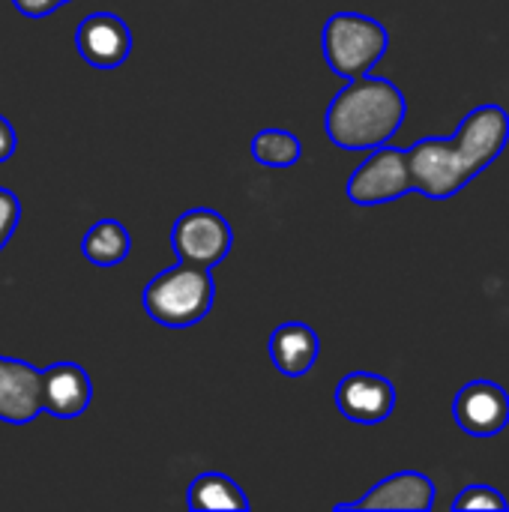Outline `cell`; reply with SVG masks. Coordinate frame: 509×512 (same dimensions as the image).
Returning a JSON list of instances; mask_svg holds the SVG:
<instances>
[{
  "instance_id": "6da1fadb",
  "label": "cell",
  "mask_w": 509,
  "mask_h": 512,
  "mask_svg": "<svg viewBox=\"0 0 509 512\" xmlns=\"http://www.w3.org/2000/svg\"><path fill=\"white\" fill-rule=\"evenodd\" d=\"M509 144V114L489 102L468 111L453 138H423L405 150L414 192L444 201L480 177Z\"/></svg>"
},
{
  "instance_id": "7a4b0ae2",
  "label": "cell",
  "mask_w": 509,
  "mask_h": 512,
  "mask_svg": "<svg viewBox=\"0 0 509 512\" xmlns=\"http://www.w3.org/2000/svg\"><path fill=\"white\" fill-rule=\"evenodd\" d=\"M408 114L405 93L378 75L351 78L324 114L327 138L342 150H375L390 144Z\"/></svg>"
},
{
  "instance_id": "3957f363",
  "label": "cell",
  "mask_w": 509,
  "mask_h": 512,
  "mask_svg": "<svg viewBox=\"0 0 509 512\" xmlns=\"http://www.w3.org/2000/svg\"><path fill=\"white\" fill-rule=\"evenodd\" d=\"M213 297L216 282L210 270L180 261L147 282L141 303L156 324L168 330H186L210 315Z\"/></svg>"
},
{
  "instance_id": "277c9868",
  "label": "cell",
  "mask_w": 509,
  "mask_h": 512,
  "mask_svg": "<svg viewBox=\"0 0 509 512\" xmlns=\"http://www.w3.org/2000/svg\"><path fill=\"white\" fill-rule=\"evenodd\" d=\"M321 48L327 66L351 81L375 69L390 48V33L378 18L363 12H333L321 30Z\"/></svg>"
},
{
  "instance_id": "5b68a950",
  "label": "cell",
  "mask_w": 509,
  "mask_h": 512,
  "mask_svg": "<svg viewBox=\"0 0 509 512\" xmlns=\"http://www.w3.org/2000/svg\"><path fill=\"white\" fill-rule=\"evenodd\" d=\"M345 192H348L351 204H357V207L390 204V201H399L402 195L414 192L405 150H399L393 144L375 147L363 159V165L354 168V174L348 177Z\"/></svg>"
},
{
  "instance_id": "8992f818",
  "label": "cell",
  "mask_w": 509,
  "mask_h": 512,
  "mask_svg": "<svg viewBox=\"0 0 509 512\" xmlns=\"http://www.w3.org/2000/svg\"><path fill=\"white\" fill-rule=\"evenodd\" d=\"M171 246L180 261L210 270L228 258L234 246V231H231V222L219 210L192 207L174 222Z\"/></svg>"
},
{
  "instance_id": "52a82bcc",
  "label": "cell",
  "mask_w": 509,
  "mask_h": 512,
  "mask_svg": "<svg viewBox=\"0 0 509 512\" xmlns=\"http://www.w3.org/2000/svg\"><path fill=\"white\" fill-rule=\"evenodd\" d=\"M459 429L471 438H495L509 426V396L495 381H468L453 402Z\"/></svg>"
},
{
  "instance_id": "ba28073f",
  "label": "cell",
  "mask_w": 509,
  "mask_h": 512,
  "mask_svg": "<svg viewBox=\"0 0 509 512\" xmlns=\"http://www.w3.org/2000/svg\"><path fill=\"white\" fill-rule=\"evenodd\" d=\"M336 408L351 423L378 426L396 408V387L375 372H348L336 387Z\"/></svg>"
},
{
  "instance_id": "9c48e42d",
  "label": "cell",
  "mask_w": 509,
  "mask_h": 512,
  "mask_svg": "<svg viewBox=\"0 0 509 512\" xmlns=\"http://www.w3.org/2000/svg\"><path fill=\"white\" fill-rule=\"evenodd\" d=\"M75 48L93 69H117L132 54V30L114 12H93L78 24Z\"/></svg>"
},
{
  "instance_id": "30bf717a",
  "label": "cell",
  "mask_w": 509,
  "mask_h": 512,
  "mask_svg": "<svg viewBox=\"0 0 509 512\" xmlns=\"http://www.w3.org/2000/svg\"><path fill=\"white\" fill-rule=\"evenodd\" d=\"M42 414V372L27 360L0 357V423L27 426Z\"/></svg>"
},
{
  "instance_id": "8fae6325",
  "label": "cell",
  "mask_w": 509,
  "mask_h": 512,
  "mask_svg": "<svg viewBox=\"0 0 509 512\" xmlns=\"http://www.w3.org/2000/svg\"><path fill=\"white\" fill-rule=\"evenodd\" d=\"M435 507V483L420 471H399L375 483L360 501L336 504L339 510H399L429 512Z\"/></svg>"
},
{
  "instance_id": "7c38bea8",
  "label": "cell",
  "mask_w": 509,
  "mask_h": 512,
  "mask_svg": "<svg viewBox=\"0 0 509 512\" xmlns=\"http://www.w3.org/2000/svg\"><path fill=\"white\" fill-rule=\"evenodd\" d=\"M93 384L84 366L54 363L42 369V411L57 420H75L90 408Z\"/></svg>"
},
{
  "instance_id": "4fadbf2b",
  "label": "cell",
  "mask_w": 509,
  "mask_h": 512,
  "mask_svg": "<svg viewBox=\"0 0 509 512\" xmlns=\"http://www.w3.org/2000/svg\"><path fill=\"white\" fill-rule=\"evenodd\" d=\"M267 351H270V360L279 369V375H285V378H303L318 363L321 339H318V333L309 324L288 321V324H279L270 333Z\"/></svg>"
},
{
  "instance_id": "5bb4252c",
  "label": "cell",
  "mask_w": 509,
  "mask_h": 512,
  "mask_svg": "<svg viewBox=\"0 0 509 512\" xmlns=\"http://www.w3.org/2000/svg\"><path fill=\"white\" fill-rule=\"evenodd\" d=\"M186 504L189 510H249V498L243 495V489L219 474V471H207V474H198L192 483H189V492H186Z\"/></svg>"
},
{
  "instance_id": "9a60e30c",
  "label": "cell",
  "mask_w": 509,
  "mask_h": 512,
  "mask_svg": "<svg viewBox=\"0 0 509 512\" xmlns=\"http://www.w3.org/2000/svg\"><path fill=\"white\" fill-rule=\"evenodd\" d=\"M81 252L93 267H117L132 252V237L117 219H99L81 240Z\"/></svg>"
},
{
  "instance_id": "2e32d148",
  "label": "cell",
  "mask_w": 509,
  "mask_h": 512,
  "mask_svg": "<svg viewBox=\"0 0 509 512\" xmlns=\"http://www.w3.org/2000/svg\"><path fill=\"white\" fill-rule=\"evenodd\" d=\"M252 159L264 168H291L303 159V144L294 132L261 129L252 138Z\"/></svg>"
},
{
  "instance_id": "e0dca14e",
  "label": "cell",
  "mask_w": 509,
  "mask_h": 512,
  "mask_svg": "<svg viewBox=\"0 0 509 512\" xmlns=\"http://www.w3.org/2000/svg\"><path fill=\"white\" fill-rule=\"evenodd\" d=\"M453 510L456 512H507L509 510V501L498 492V489H492V486H483V483H474V486H465L462 489V495L453 501Z\"/></svg>"
},
{
  "instance_id": "ac0fdd59",
  "label": "cell",
  "mask_w": 509,
  "mask_h": 512,
  "mask_svg": "<svg viewBox=\"0 0 509 512\" xmlns=\"http://www.w3.org/2000/svg\"><path fill=\"white\" fill-rule=\"evenodd\" d=\"M18 219H21V201H18V195L0 186V252L12 240V234L18 228Z\"/></svg>"
},
{
  "instance_id": "d6986e66",
  "label": "cell",
  "mask_w": 509,
  "mask_h": 512,
  "mask_svg": "<svg viewBox=\"0 0 509 512\" xmlns=\"http://www.w3.org/2000/svg\"><path fill=\"white\" fill-rule=\"evenodd\" d=\"M12 3L27 18H45V15H51V12H57L63 6L60 0H12Z\"/></svg>"
},
{
  "instance_id": "ffe728a7",
  "label": "cell",
  "mask_w": 509,
  "mask_h": 512,
  "mask_svg": "<svg viewBox=\"0 0 509 512\" xmlns=\"http://www.w3.org/2000/svg\"><path fill=\"white\" fill-rule=\"evenodd\" d=\"M15 147H18V135H15V126L0 114V165L9 162L15 156Z\"/></svg>"
},
{
  "instance_id": "44dd1931",
  "label": "cell",
  "mask_w": 509,
  "mask_h": 512,
  "mask_svg": "<svg viewBox=\"0 0 509 512\" xmlns=\"http://www.w3.org/2000/svg\"><path fill=\"white\" fill-rule=\"evenodd\" d=\"M60 3H69V0H60Z\"/></svg>"
}]
</instances>
